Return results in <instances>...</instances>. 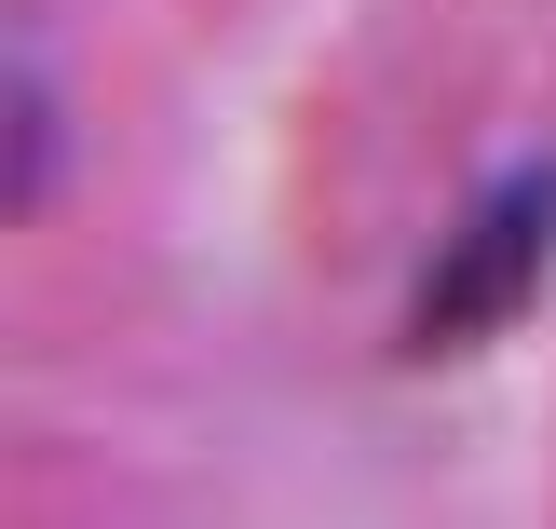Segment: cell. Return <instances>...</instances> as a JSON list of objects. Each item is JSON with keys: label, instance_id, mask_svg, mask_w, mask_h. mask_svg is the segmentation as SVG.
<instances>
[{"label": "cell", "instance_id": "obj_1", "mask_svg": "<svg viewBox=\"0 0 556 529\" xmlns=\"http://www.w3.org/2000/svg\"><path fill=\"white\" fill-rule=\"evenodd\" d=\"M543 259H556V177H503L421 272V313H407V353H476L503 340L516 313L543 299Z\"/></svg>", "mask_w": 556, "mask_h": 529}]
</instances>
